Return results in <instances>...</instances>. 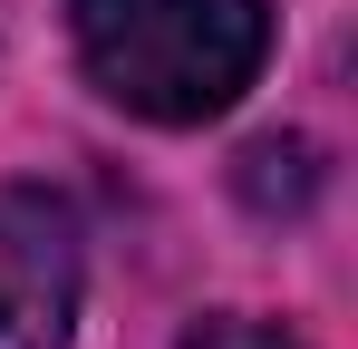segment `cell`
Segmentation results:
<instances>
[{"label": "cell", "instance_id": "1", "mask_svg": "<svg viewBox=\"0 0 358 349\" xmlns=\"http://www.w3.org/2000/svg\"><path fill=\"white\" fill-rule=\"evenodd\" d=\"M68 39L107 107L145 126H203L262 78L271 10L262 0H68Z\"/></svg>", "mask_w": 358, "mask_h": 349}, {"label": "cell", "instance_id": "4", "mask_svg": "<svg viewBox=\"0 0 358 349\" xmlns=\"http://www.w3.org/2000/svg\"><path fill=\"white\" fill-rule=\"evenodd\" d=\"M184 349H310V340L281 330V320H252V310H213V320L184 330Z\"/></svg>", "mask_w": 358, "mask_h": 349}, {"label": "cell", "instance_id": "3", "mask_svg": "<svg viewBox=\"0 0 358 349\" xmlns=\"http://www.w3.org/2000/svg\"><path fill=\"white\" fill-rule=\"evenodd\" d=\"M242 194H252L262 214H271V204H300V194H310V146H300V136H262V146L242 156Z\"/></svg>", "mask_w": 358, "mask_h": 349}, {"label": "cell", "instance_id": "2", "mask_svg": "<svg viewBox=\"0 0 358 349\" xmlns=\"http://www.w3.org/2000/svg\"><path fill=\"white\" fill-rule=\"evenodd\" d=\"M78 330V214L49 184L0 194V349H68Z\"/></svg>", "mask_w": 358, "mask_h": 349}]
</instances>
